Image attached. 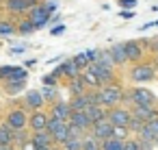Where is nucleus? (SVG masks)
Listing matches in <instances>:
<instances>
[{"label": "nucleus", "instance_id": "19", "mask_svg": "<svg viewBox=\"0 0 158 150\" xmlns=\"http://www.w3.org/2000/svg\"><path fill=\"white\" fill-rule=\"evenodd\" d=\"M80 81H82V83H85V87H87V89H91V91H98V89L102 87V85H100V81H98L89 70H82V72H80Z\"/></svg>", "mask_w": 158, "mask_h": 150}, {"label": "nucleus", "instance_id": "51", "mask_svg": "<svg viewBox=\"0 0 158 150\" xmlns=\"http://www.w3.org/2000/svg\"><path fill=\"white\" fill-rule=\"evenodd\" d=\"M156 26H158V22H156Z\"/></svg>", "mask_w": 158, "mask_h": 150}, {"label": "nucleus", "instance_id": "10", "mask_svg": "<svg viewBox=\"0 0 158 150\" xmlns=\"http://www.w3.org/2000/svg\"><path fill=\"white\" fill-rule=\"evenodd\" d=\"M123 50H126L128 61H134V63H141V59L145 55V48H143L141 42H126L123 44Z\"/></svg>", "mask_w": 158, "mask_h": 150}, {"label": "nucleus", "instance_id": "49", "mask_svg": "<svg viewBox=\"0 0 158 150\" xmlns=\"http://www.w3.org/2000/svg\"><path fill=\"white\" fill-rule=\"evenodd\" d=\"M52 150H63V148L61 146H52Z\"/></svg>", "mask_w": 158, "mask_h": 150}, {"label": "nucleus", "instance_id": "43", "mask_svg": "<svg viewBox=\"0 0 158 150\" xmlns=\"http://www.w3.org/2000/svg\"><path fill=\"white\" fill-rule=\"evenodd\" d=\"M119 15H121L123 20H132V18H134V11H121Z\"/></svg>", "mask_w": 158, "mask_h": 150}, {"label": "nucleus", "instance_id": "6", "mask_svg": "<svg viewBox=\"0 0 158 150\" xmlns=\"http://www.w3.org/2000/svg\"><path fill=\"white\" fill-rule=\"evenodd\" d=\"M98 81H100V85L104 87V85H110L113 81H115V72L110 70V68H104V65H100V63H91L89 68H87Z\"/></svg>", "mask_w": 158, "mask_h": 150}, {"label": "nucleus", "instance_id": "1", "mask_svg": "<svg viewBox=\"0 0 158 150\" xmlns=\"http://www.w3.org/2000/svg\"><path fill=\"white\" fill-rule=\"evenodd\" d=\"M98 100H100V107H104V109H115V107L121 104V100H123V89H121V85L110 83V85L100 87V89H98Z\"/></svg>", "mask_w": 158, "mask_h": 150}, {"label": "nucleus", "instance_id": "32", "mask_svg": "<svg viewBox=\"0 0 158 150\" xmlns=\"http://www.w3.org/2000/svg\"><path fill=\"white\" fill-rule=\"evenodd\" d=\"M113 139H119V141H126L128 137H130V133H128V128H119V126H113V135H110Z\"/></svg>", "mask_w": 158, "mask_h": 150}, {"label": "nucleus", "instance_id": "16", "mask_svg": "<svg viewBox=\"0 0 158 150\" xmlns=\"http://www.w3.org/2000/svg\"><path fill=\"white\" fill-rule=\"evenodd\" d=\"M85 115L89 117V122H91V126H93V124H98V122H104V120H106L108 109H104V107H87V109H85Z\"/></svg>", "mask_w": 158, "mask_h": 150}, {"label": "nucleus", "instance_id": "24", "mask_svg": "<svg viewBox=\"0 0 158 150\" xmlns=\"http://www.w3.org/2000/svg\"><path fill=\"white\" fill-rule=\"evenodd\" d=\"M100 150H123V141H119V139H104V141H100Z\"/></svg>", "mask_w": 158, "mask_h": 150}, {"label": "nucleus", "instance_id": "8", "mask_svg": "<svg viewBox=\"0 0 158 150\" xmlns=\"http://www.w3.org/2000/svg\"><path fill=\"white\" fill-rule=\"evenodd\" d=\"M39 0H5V7L11 13H26L28 9L37 7Z\"/></svg>", "mask_w": 158, "mask_h": 150}, {"label": "nucleus", "instance_id": "20", "mask_svg": "<svg viewBox=\"0 0 158 150\" xmlns=\"http://www.w3.org/2000/svg\"><path fill=\"white\" fill-rule=\"evenodd\" d=\"M59 70H61V76H67V81H72V78H78V76H80V70L72 63V59H69V61H65L63 65H59Z\"/></svg>", "mask_w": 158, "mask_h": 150}, {"label": "nucleus", "instance_id": "48", "mask_svg": "<svg viewBox=\"0 0 158 150\" xmlns=\"http://www.w3.org/2000/svg\"><path fill=\"white\" fill-rule=\"evenodd\" d=\"M35 150H52V146L50 148H35Z\"/></svg>", "mask_w": 158, "mask_h": 150}, {"label": "nucleus", "instance_id": "21", "mask_svg": "<svg viewBox=\"0 0 158 150\" xmlns=\"http://www.w3.org/2000/svg\"><path fill=\"white\" fill-rule=\"evenodd\" d=\"M67 104H69V111H72V113H80V111H85V109L89 107V104H87L85 94H82V96H74Z\"/></svg>", "mask_w": 158, "mask_h": 150}, {"label": "nucleus", "instance_id": "41", "mask_svg": "<svg viewBox=\"0 0 158 150\" xmlns=\"http://www.w3.org/2000/svg\"><path fill=\"white\" fill-rule=\"evenodd\" d=\"M121 7H128V9H134L136 7V0H117Z\"/></svg>", "mask_w": 158, "mask_h": 150}, {"label": "nucleus", "instance_id": "3", "mask_svg": "<svg viewBox=\"0 0 158 150\" xmlns=\"http://www.w3.org/2000/svg\"><path fill=\"white\" fill-rule=\"evenodd\" d=\"M5 124H7L13 133H15V130H24V128L28 126V113H26L24 109H13V111L7 113Z\"/></svg>", "mask_w": 158, "mask_h": 150}, {"label": "nucleus", "instance_id": "15", "mask_svg": "<svg viewBox=\"0 0 158 150\" xmlns=\"http://www.w3.org/2000/svg\"><path fill=\"white\" fill-rule=\"evenodd\" d=\"M24 104L31 109V111H44V104H46V100H44V96L39 94V91H28L26 94V98H24Z\"/></svg>", "mask_w": 158, "mask_h": 150}, {"label": "nucleus", "instance_id": "7", "mask_svg": "<svg viewBox=\"0 0 158 150\" xmlns=\"http://www.w3.org/2000/svg\"><path fill=\"white\" fill-rule=\"evenodd\" d=\"M28 20H31V24H33L35 29H44V26L50 22V13H48L41 5H37V7L28 9Z\"/></svg>", "mask_w": 158, "mask_h": 150}, {"label": "nucleus", "instance_id": "27", "mask_svg": "<svg viewBox=\"0 0 158 150\" xmlns=\"http://www.w3.org/2000/svg\"><path fill=\"white\" fill-rule=\"evenodd\" d=\"M82 150H100V141L98 139H93L89 133L82 137Z\"/></svg>", "mask_w": 158, "mask_h": 150}, {"label": "nucleus", "instance_id": "17", "mask_svg": "<svg viewBox=\"0 0 158 150\" xmlns=\"http://www.w3.org/2000/svg\"><path fill=\"white\" fill-rule=\"evenodd\" d=\"M108 55H110V59H113V65H126V63H128L123 44H115V46L108 50Z\"/></svg>", "mask_w": 158, "mask_h": 150}, {"label": "nucleus", "instance_id": "39", "mask_svg": "<svg viewBox=\"0 0 158 150\" xmlns=\"http://www.w3.org/2000/svg\"><path fill=\"white\" fill-rule=\"evenodd\" d=\"M13 70H15L13 65H2V68H0V78H5V81H7V78L13 74Z\"/></svg>", "mask_w": 158, "mask_h": 150}, {"label": "nucleus", "instance_id": "52", "mask_svg": "<svg viewBox=\"0 0 158 150\" xmlns=\"http://www.w3.org/2000/svg\"><path fill=\"white\" fill-rule=\"evenodd\" d=\"M0 2H2V0H0Z\"/></svg>", "mask_w": 158, "mask_h": 150}, {"label": "nucleus", "instance_id": "23", "mask_svg": "<svg viewBox=\"0 0 158 150\" xmlns=\"http://www.w3.org/2000/svg\"><path fill=\"white\" fill-rule=\"evenodd\" d=\"M0 146H13V130L7 124H0Z\"/></svg>", "mask_w": 158, "mask_h": 150}, {"label": "nucleus", "instance_id": "40", "mask_svg": "<svg viewBox=\"0 0 158 150\" xmlns=\"http://www.w3.org/2000/svg\"><path fill=\"white\" fill-rule=\"evenodd\" d=\"M41 7H44V9H46L48 13H52V11H56V2H54V0H46V2H44Z\"/></svg>", "mask_w": 158, "mask_h": 150}, {"label": "nucleus", "instance_id": "45", "mask_svg": "<svg viewBox=\"0 0 158 150\" xmlns=\"http://www.w3.org/2000/svg\"><path fill=\"white\" fill-rule=\"evenodd\" d=\"M20 150H35V146H33V143H31V139H28V141H24V143H22V148H20Z\"/></svg>", "mask_w": 158, "mask_h": 150}, {"label": "nucleus", "instance_id": "5", "mask_svg": "<svg viewBox=\"0 0 158 150\" xmlns=\"http://www.w3.org/2000/svg\"><path fill=\"white\" fill-rule=\"evenodd\" d=\"M130 76H132V81H136V83H149V81L156 76V72H154L152 63H136V65L130 70Z\"/></svg>", "mask_w": 158, "mask_h": 150}, {"label": "nucleus", "instance_id": "42", "mask_svg": "<svg viewBox=\"0 0 158 150\" xmlns=\"http://www.w3.org/2000/svg\"><path fill=\"white\" fill-rule=\"evenodd\" d=\"M44 85H46V87H54V85H56V78H54V76H44Z\"/></svg>", "mask_w": 158, "mask_h": 150}, {"label": "nucleus", "instance_id": "28", "mask_svg": "<svg viewBox=\"0 0 158 150\" xmlns=\"http://www.w3.org/2000/svg\"><path fill=\"white\" fill-rule=\"evenodd\" d=\"M15 33H18V31H15V24H13V22H7V20L0 22V35H2V37L15 35Z\"/></svg>", "mask_w": 158, "mask_h": 150}, {"label": "nucleus", "instance_id": "13", "mask_svg": "<svg viewBox=\"0 0 158 150\" xmlns=\"http://www.w3.org/2000/svg\"><path fill=\"white\" fill-rule=\"evenodd\" d=\"M67 124L76 126V128H78V130H82L85 135L91 130V122H89V117L85 115V111H80V113H72V115H69V120H67Z\"/></svg>", "mask_w": 158, "mask_h": 150}, {"label": "nucleus", "instance_id": "14", "mask_svg": "<svg viewBox=\"0 0 158 150\" xmlns=\"http://www.w3.org/2000/svg\"><path fill=\"white\" fill-rule=\"evenodd\" d=\"M130 113L136 115V117H141L143 122H147V120H152V117L158 115V109H156L154 104H139V107H132Z\"/></svg>", "mask_w": 158, "mask_h": 150}, {"label": "nucleus", "instance_id": "34", "mask_svg": "<svg viewBox=\"0 0 158 150\" xmlns=\"http://www.w3.org/2000/svg\"><path fill=\"white\" fill-rule=\"evenodd\" d=\"M98 63H100V65H104V68H110V70H113V59H110V55H108V52H102V50H100Z\"/></svg>", "mask_w": 158, "mask_h": 150}, {"label": "nucleus", "instance_id": "12", "mask_svg": "<svg viewBox=\"0 0 158 150\" xmlns=\"http://www.w3.org/2000/svg\"><path fill=\"white\" fill-rule=\"evenodd\" d=\"M48 115H52V117H56V120L67 122V120H69V115H72V111H69V104H67L65 100H54V102L50 104V113H48Z\"/></svg>", "mask_w": 158, "mask_h": 150}, {"label": "nucleus", "instance_id": "44", "mask_svg": "<svg viewBox=\"0 0 158 150\" xmlns=\"http://www.w3.org/2000/svg\"><path fill=\"white\" fill-rule=\"evenodd\" d=\"M63 31H65V26H63V24H59V26H54V29H52V35H61Z\"/></svg>", "mask_w": 158, "mask_h": 150}, {"label": "nucleus", "instance_id": "2", "mask_svg": "<svg viewBox=\"0 0 158 150\" xmlns=\"http://www.w3.org/2000/svg\"><path fill=\"white\" fill-rule=\"evenodd\" d=\"M123 100H130L132 107H139V104H154L156 107V96L147 89V87H134L130 94H123Z\"/></svg>", "mask_w": 158, "mask_h": 150}, {"label": "nucleus", "instance_id": "25", "mask_svg": "<svg viewBox=\"0 0 158 150\" xmlns=\"http://www.w3.org/2000/svg\"><path fill=\"white\" fill-rule=\"evenodd\" d=\"M136 139H139V141H145V143H154V141H156V135H154V133H152V130L147 128V124H145V126H143V128L139 130Z\"/></svg>", "mask_w": 158, "mask_h": 150}, {"label": "nucleus", "instance_id": "36", "mask_svg": "<svg viewBox=\"0 0 158 150\" xmlns=\"http://www.w3.org/2000/svg\"><path fill=\"white\" fill-rule=\"evenodd\" d=\"M123 150H139V141H136V137H128V139L123 141Z\"/></svg>", "mask_w": 158, "mask_h": 150}, {"label": "nucleus", "instance_id": "47", "mask_svg": "<svg viewBox=\"0 0 158 150\" xmlns=\"http://www.w3.org/2000/svg\"><path fill=\"white\" fill-rule=\"evenodd\" d=\"M152 68H154V72L158 70V55H156V59H154V63H152Z\"/></svg>", "mask_w": 158, "mask_h": 150}, {"label": "nucleus", "instance_id": "31", "mask_svg": "<svg viewBox=\"0 0 158 150\" xmlns=\"http://www.w3.org/2000/svg\"><path fill=\"white\" fill-rule=\"evenodd\" d=\"M24 85H26V81H7V91L9 94H18V91L24 89Z\"/></svg>", "mask_w": 158, "mask_h": 150}, {"label": "nucleus", "instance_id": "30", "mask_svg": "<svg viewBox=\"0 0 158 150\" xmlns=\"http://www.w3.org/2000/svg\"><path fill=\"white\" fill-rule=\"evenodd\" d=\"M72 63H74V65H76V68H78L80 72L89 68V61H87V57H85V52H78V55H76V57L72 59Z\"/></svg>", "mask_w": 158, "mask_h": 150}, {"label": "nucleus", "instance_id": "50", "mask_svg": "<svg viewBox=\"0 0 158 150\" xmlns=\"http://www.w3.org/2000/svg\"><path fill=\"white\" fill-rule=\"evenodd\" d=\"M154 146H158V137H156V141H154Z\"/></svg>", "mask_w": 158, "mask_h": 150}, {"label": "nucleus", "instance_id": "9", "mask_svg": "<svg viewBox=\"0 0 158 150\" xmlns=\"http://www.w3.org/2000/svg\"><path fill=\"white\" fill-rule=\"evenodd\" d=\"M89 135H91L93 139H98V141L110 139V135H113V126H110V122H108V120H104V122H98V124H93V126H91Z\"/></svg>", "mask_w": 158, "mask_h": 150}, {"label": "nucleus", "instance_id": "26", "mask_svg": "<svg viewBox=\"0 0 158 150\" xmlns=\"http://www.w3.org/2000/svg\"><path fill=\"white\" fill-rule=\"evenodd\" d=\"M145 126V122L141 120V117H136V115H132L130 117V122H128V133H134V135H139V130Z\"/></svg>", "mask_w": 158, "mask_h": 150}, {"label": "nucleus", "instance_id": "33", "mask_svg": "<svg viewBox=\"0 0 158 150\" xmlns=\"http://www.w3.org/2000/svg\"><path fill=\"white\" fill-rule=\"evenodd\" d=\"M61 148L63 150H82V139H67Z\"/></svg>", "mask_w": 158, "mask_h": 150}, {"label": "nucleus", "instance_id": "46", "mask_svg": "<svg viewBox=\"0 0 158 150\" xmlns=\"http://www.w3.org/2000/svg\"><path fill=\"white\" fill-rule=\"evenodd\" d=\"M24 52V48L22 46H18V48H11V55H22Z\"/></svg>", "mask_w": 158, "mask_h": 150}, {"label": "nucleus", "instance_id": "37", "mask_svg": "<svg viewBox=\"0 0 158 150\" xmlns=\"http://www.w3.org/2000/svg\"><path fill=\"white\" fill-rule=\"evenodd\" d=\"M85 57H87V61H89V65H91V63H98V57H100V50H85Z\"/></svg>", "mask_w": 158, "mask_h": 150}, {"label": "nucleus", "instance_id": "4", "mask_svg": "<svg viewBox=\"0 0 158 150\" xmlns=\"http://www.w3.org/2000/svg\"><path fill=\"white\" fill-rule=\"evenodd\" d=\"M130 117H132V113H130V109H126V107L108 109V115H106V120L110 122V126H119V128H128Z\"/></svg>", "mask_w": 158, "mask_h": 150}, {"label": "nucleus", "instance_id": "18", "mask_svg": "<svg viewBox=\"0 0 158 150\" xmlns=\"http://www.w3.org/2000/svg\"><path fill=\"white\" fill-rule=\"evenodd\" d=\"M31 143H33L35 148H50V146H52V137H50L46 130L33 133V135H31Z\"/></svg>", "mask_w": 158, "mask_h": 150}, {"label": "nucleus", "instance_id": "29", "mask_svg": "<svg viewBox=\"0 0 158 150\" xmlns=\"http://www.w3.org/2000/svg\"><path fill=\"white\" fill-rule=\"evenodd\" d=\"M15 31H18L20 35H28V33H33V31H35V26L31 24V20H28V18H24V20L15 26Z\"/></svg>", "mask_w": 158, "mask_h": 150}, {"label": "nucleus", "instance_id": "22", "mask_svg": "<svg viewBox=\"0 0 158 150\" xmlns=\"http://www.w3.org/2000/svg\"><path fill=\"white\" fill-rule=\"evenodd\" d=\"M67 89L72 91V98H74V96H82V94L87 91V87H85V83L80 81V76H78V78L67 81Z\"/></svg>", "mask_w": 158, "mask_h": 150}, {"label": "nucleus", "instance_id": "38", "mask_svg": "<svg viewBox=\"0 0 158 150\" xmlns=\"http://www.w3.org/2000/svg\"><path fill=\"white\" fill-rule=\"evenodd\" d=\"M145 124H147V128H149V130L158 137V115H156V117H152V120H147Z\"/></svg>", "mask_w": 158, "mask_h": 150}, {"label": "nucleus", "instance_id": "35", "mask_svg": "<svg viewBox=\"0 0 158 150\" xmlns=\"http://www.w3.org/2000/svg\"><path fill=\"white\" fill-rule=\"evenodd\" d=\"M39 94L44 96V100H52V98H56V89H54V87H44Z\"/></svg>", "mask_w": 158, "mask_h": 150}, {"label": "nucleus", "instance_id": "11", "mask_svg": "<svg viewBox=\"0 0 158 150\" xmlns=\"http://www.w3.org/2000/svg\"><path fill=\"white\" fill-rule=\"evenodd\" d=\"M46 124H48V113L46 111H33L28 115V128L33 133H41L46 130Z\"/></svg>", "mask_w": 158, "mask_h": 150}]
</instances>
